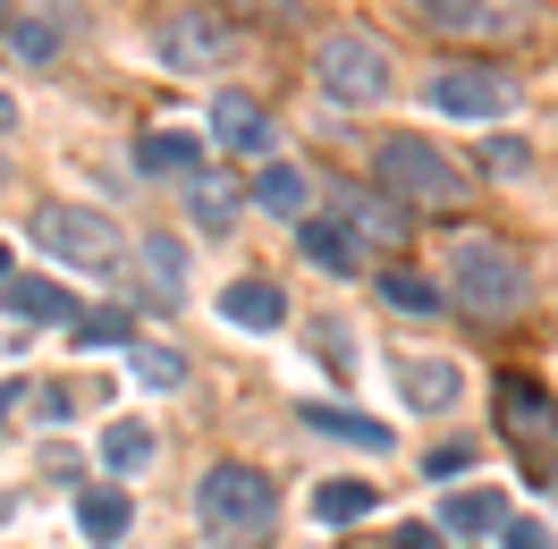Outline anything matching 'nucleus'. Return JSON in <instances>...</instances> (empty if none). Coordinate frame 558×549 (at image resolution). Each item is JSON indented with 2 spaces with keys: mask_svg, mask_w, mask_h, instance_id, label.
Wrapping results in <instances>:
<instances>
[{
  "mask_svg": "<svg viewBox=\"0 0 558 549\" xmlns=\"http://www.w3.org/2000/svg\"><path fill=\"white\" fill-rule=\"evenodd\" d=\"M449 305L474 313V321H517L533 305V271L508 237H483V229H457L449 237Z\"/></svg>",
  "mask_w": 558,
  "mask_h": 549,
  "instance_id": "obj_1",
  "label": "nucleus"
},
{
  "mask_svg": "<svg viewBox=\"0 0 558 549\" xmlns=\"http://www.w3.org/2000/svg\"><path fill=\"white\" fill-rule=\"evenodd\" d=\"M373 178H381V195H398L407 211H465L474 204V170H457L449 152L423 144V136H381Z\"/></svg>",
  "mask_w": 558,
  "mask_h": 549,
  "instance_id": "obj_2",
  "label": "nucleus"
},
{
  "mask_svg": "<svg viewBox=\"0 0 558 549\" xmlns=\"http://www.w3.org/2000/svg\"><path fill=\"white\" fill-rule=\"evenodd\" d=\"M314 85L339 110H373V102H389L398 69H389V51L364 35V26H330V35L314 42Z\"/></svg>",
  "mask_w": 558,
  "mask_h": 549,
  "instance_id": "obj_3",
  "label": "nucleus"
},
{
  "mask_svg": "<svg viewBox=\"0 0 558 549\" xmlns=\"http://www.w3.org/2000/svg\"><path fill=\"white\" fill-rule=\"evenodd\" d=\"M153 60L170 76H220L229 60H238V26L220 17V9H170L161 26H153Z\"/></svg>",
  "mask_w": 558,
  "mask_h": 549,
  "instance_id": "obj_4",
  "label": "nucleus"
},
{
  "mask_svg": "<svg viewBox=\"0 0 558 549\" xmlns=\"http://www.w3.org/2000/svg\"><path fill=\"white\" fill-rule=\"evenodd\" d=\"M195 508H204V524H220V533H263L279 515V481L263 474V465H211L204 490H195Z\"/></svg>",
  "mask_w": 558,
  "mask_h": 549,
  "instance_id": "obj_5",
  "label": "nucleus"
},
{
  "mask_svg": "<svg viewBox=\"0 0 558 549\" xmlns=\"http://www.w3.org/2000/svg\"><path fill=\"white\" fill-rule=\"evenodd\" d=\"M35 237L51 245L60 263H76V271H119V254H128V237L110 229L102 211H76V204H43Z\"/></svg>",
  "mask_w": 558,
  "mask_h": 549,
  "instance_id": "obj_6",
  "label": "nucleus"
},
{
  "mask_svg": "<svg viewBox=\"0 0 558 549\" xmlns=\"http://www.w3.org/2000/svg\"><path fill=\"white\" fill-rule=\"evenodd\" d=\"M423 94H432L440 119H474V127H483V119H508V110H517V76L474 69V60H449V69H432Z\"/></svg>",
  "mask_w": 558,
  "mask_h": 549,
  "instance_id": "obj_7",
  "label": "nucleus"
},
{
  "mask_svg": "<svg viewBox=\"0 0 558 549\" xmlns=\"http://www.w3.org/2000/svg\"><path fill=\"white\" fill-rule=\"evenodd\" d=\"M423 26L465 35V42H499V35H517V9L508 0H423Z\"/></svg>",
  "mask_w": 558,
  "mask_h": 549,
  "instance_id": "obj_8",
  "label": "nucleus"
},
{
  "mask_svg": "<svg viewBox=\"0 0 558 549\" xmlns=\"http://www.w3.org/2000/svg\"><path fill=\"white\" fill-rule=\"evenodd\" d=\"M211 144H229V152H245V161H254V152H271V110L254 102V94H211Z\"/></svg>",
  "mask_w": 558,
  "mask_h": 549,
  "instance_id": "obj_9",
  "label": "nucleus"
},
{
  "mask_svg": "<svg viewBox=\"0 0 558 549\" xmlns=\"http://www.w3.org/2000/svg\"><path fill=\"white\" fill-rule=\"evenodd\" d=\"M296 245H305V263H322V271H339V279H355L364 271V237H355L348 220H305V229H296Z\"/></svg>",
  "mask_w": 558,
  "mask_h": 549,
  "instance_id": "obj_10",
  "label": "nucleus"
},
{
  "mask_svg": "<svg viewBox=\"0 0 558 549\" xmlns=\"http://www.w3.org/2000/svg\"><path fill=\"white\" fill-rule=\"evenodd\" d=\"M128 524H136V499H128V490H119V481H94V490H76V533H85V541H119V533H128Z\"/></svg>",
  "mask_w": 558,
  "mask_h": 549,
  "instance_id": "obj_11",
  "label": "nucleus"
},
{
  "mask_svg": "<svg viewBox=\"0 0 558 549\" xmlns=\"http://www.w3.org/2000/svg\"><path fill=\"white\" fill-rule=\"evenodd\" d=\"M254 204L305 229V220H314V211H305V204H314V178L296 170V161H263V170H254Z\"/></svg>",
  "mask_w": 558,
  "mask_h": 549,
  "instance_id": "obj_12",
  "label": "nucleus"
},
{
  "mask_svg": "<svg viewBox=\"0 0 558 549\" xmlns=\"http://www.w3.org/2000/svg\"><path fill=\"white\" fill-rule=\"evenodd\" d=\"M220 313H229L238 330H279V321H288V296H279V279H229V288H220Z\"/></svg>",
  "mask_w": 558,
  "mask_h": 549,
  "instance_id": "obj_13",
  "label": "nucleus"
},
{
  "mask_svg": "<svg viewBox=\"0 0 558 549\" xmlns=\"http://www.w3.org/2000/svg\"><path fill=\"white\" fill-rule=\"evenodd\" d=\"M136 170L144 178H195L204 170V144L186 136V127H153V136L136 144Z\"/></svg>",
  "mask_w": 558,
  "mask_h": 549,
  "instance_id": "obj_14",
  "label": "nucleus"
},
{
  "mask_svg": "<svg viewBox=\"0 0 558 549\" xmlns=\"http://www.w3.org/2000/svg\"><path fill=\"white\" fill-rule=\"evenodd\" d=\"M457 389H465V373H457V364H440V355H423V364H407V373H398V398H407L415 414L457 406Z\"/></svg>",
  "mask_w": 558,
  "mask_h": 549,
  "instance_id": "obj_15",
  "label": "nucleus"
},
{
  "mask_svg": "<svg viewBox=\"0 0 558 549\" xmlns=\"http://www.w3.org/2000/svg\"><path fill=\"white\" fill-rule=\"evenodd\" d=\"M0 296H9V313H17V321H76V296L60 288V279H26V271H17Z\"/></svg>",
  "mask_w": 558,
  "mask_h": 549,
  "instance_id": "obj_16",
  "label": "nucleus"
},
{
  "mask_svg": "<svg viewBox=\"0 0 558 549\" xmlns=\"http://www.w3.org/2000/svg\"><path fill=\"white\" fill-rule=\"evenodd\" d=\"M499 406H508V431H558L550 389H542V380H524V373H508V380H499Z\"/></svg>",
  "mask_w": 558,
  "mask_h": 549,
  "instance_id": "obj_17",
  "label": "nucleus"
},
{
  "mask_svg": "<svg viewBox=\"0 0 558 549\" xmlns=\"http://www.w3.org/2000/svg\"><path fill=\"white\" fill-rule=\"evenodd\" d=\"M440 524H449V533H508L517 515H508V499H499V490H490V481H483V490H457Z\"/></svg>",
  "mask_w": 558,
  "mask_h": 549,
  "instance_id": "obj_18",
  "label": "nucleus"
},
{
  "mask_svg": "<svg viewBox=\"0 0 558 549\" xmlns=\"http://www.w3.org/2000/svg\"><path fill=\"white\" fill-rule=\"evenodd\" d=\"M381 296H389L398 313H415V321H423V313H440V305H449V288H440V279H423L415 263H389V271H381Z\"/></svg>",
  "mask_w": 558,
  "mask_h": 549,
  "instance_id": "obj_19",
  "label": "nucleus"
},
{
  "mask_svg": "<svg viewBox=\"0 0 558 549\" xmlns=\"http://www.w3.org/2000/svg\"><path fill=\"white\" fill-rule=\"evenodd\" d=\"M339 211H355L348 229L355 237H407V204H398V195H364V186H348V204Z\"/></svg>",
  "mask_w": 558,
  "mask_h": 549,
  "instance_id": "obj_20",
  "label": "nucleus"
},
{
  "mask_svg": "<svg viewBox=\"0 0 558 549\" xmlns=\"http://www.w3.org/2000/svg\"><path fill=\"white\" fill-rule=\"evenodd\" d=\"M136 263L153 271V296H161V305H186V245L178 237H144Z\"/></svg>",
  "mask_w": 558,
  "mask_h": 549,
  "instance_id": "obj_21",
  "label": "nucleus"
},
{
  "mask_svg": "<svg viewBox=\"0 0 558 549\" xmlns=\"http://www.w3.org/2000/svg\"><path fill=\"white\" fill-rule=\"evenodd\" d=\"M128 380H136V389H186V355L136 339V346H128Z\"/></svg>",
  "mask_w": 558,
  "mask_h": 549,
  "instance_id": "obj_22",
  "label": "nucleus"
},
{
  "mask_svg": "<svg viewBox=\"0 0 558 549\" xmlns=\"http://www.w3.org/2000/svg\"><path fill=\"white\" fill-rule=\"evenodd\" d=\"M0 42H9V60H26V69H51V60H60V42H69V35H60L51 17H17V26H9Z\"/></svg>",
  "mask_w": 558,
  "mask_h": 549,
  "instance_id": "obj_23",
  "label": "nucleus"
},
{
  "mask_svg": "<svg viewBox=\"0 0 558 549\" xmlns=\"http://www.w3.org/2000/svg\"><path fill=\"white\" fill-rule=\"evenodd\" d=\"M373 499H381L373 481H322V490H314V515H322V524H364Z\"/></svg>",
  "mask_w": 558,
  "mask_h": 549,
  "instance_id": "obj_24",
  "label": "nucleus"
},
{
  "mask_svg": "<svg viewBox=\"0 0 558 549\" xmlns=\"http://www.w3.org/2000/svg\"><path fill=\"white\" fill-rule=\"evenodd\" d=\"M305 423L330 431V440H355L364 456H381V448H389V423H364V414H339V406H305Z\"/></svg>",
  "mask_w": 558,
  "mask_h": 549,
  "instance_id": "obj_25",
  "label": "nucleus"
},
{
  "mask_svg": "<svg viewBox=\"0 0 558 549\" xmlns=\"http://www.w3.org/2000/svg\"><path fill=\"white\" fill-rule=\"evenodd\" d=\"M102 465H110V474L153 465V431H144V423H110V431H102Z\"/></svg>",
  "mask_w": 558,
  "mask_h": 549,
  "instance_id": "obj_26",
  "label": "nucleus"
},
{
  "mask_svg": "<svg viewBox=\"0 0 558 549\" xmlns=\"http://www.w3.org/2000/svg\"><path fill=\"white\" fill-rule=\"evenodd\" d=\"M186 211H195V229H229L238 220V186H220V178H195V195H186Z\"/></svg>",
  "mask_w": 558,
  "mask_h": 549,
  "instance_id": "obj_27",
  "label": "nucleus"
},
{
  "mask_svg": "<svg viewBox=\"0 0 558 549\" xmlns=\"http://www.w3.org/2000/svg\"><path fill=\"white\" fill-rule=\"evenodd\" d=\"M69 330H76V346H136V330H128V313H76V321H69Z\"/></svg>",
  "mask_w": 558,
  "mask_h": 549,
  "instance_id": "obj_28",
  "label": "nucleus"
},
{
  "mask_svg": "<svg viewBox=\"0 0 558 549\" xmlns=\"http://www.w3.org/2000/svg\"><path fill=\"white\" fill-rule=\"evenodd\" d=\"M499 549H550V524H533V515H517V524L499 533Z\"/></svg>",
  "mask_w": 558,
  "mask_h": 549,
  "instance_id": "obj_29",
  "label": "nucleus"
},
{
  "mask_svg": "<svg viewBox=\"0 0 558 549\" xmlns=\"http://www.w3.org/2000/svg\"><path fill=\"white\" fill-rule=\"evenodd\" d=\"M524 161H533V152H524V136H490V170H508V178H517Z\"/></svg>",
  "mask_w": 558,
  "mask_h": 549,
  "instance_id": "obj_30",
  "label": "nucleus"
},
{
  "mask_svg": "<svg viewBox=\"0 0 558 549\" xmlns=\"http://www.w3.org/2000/svg\"><path fill=\"white\" fill-rule=\"evenodd\" d=\"M322 355H330V364H355V339L339 330V321H322Z\"/></svg>",
  "mask_w": 558,
  "mask_h": 549,
  "instance_id": "obj_31",
  "label": "nucleus"
},
{
  "mask_svg": "<svg viewBox=\"0 0 558 549\" xmlns=\"http://www.w3.org/2000/svg\"><path fill=\"white\" fill-rule=\"evenodd\" d=\"M389 549H440V524H398V541Z\"/></svg>",
  "mask_w": 558,
  "mask_h": 549,
  "instance_id": "obj_32",
  "label": "nucleus"
},
{
  "mask_svg": "<svg viewBox=\"0 0 558 549\" xmlns=\"http://www.w3.org/2000/svg\"><path fill=\"white\" fill-rule=\"evenodd\" d=\"M465 465H474V448H457V440L432 448V474H465Z\"/></svg>",
  "mask_w": 558,
  "mask_h": 549,
  "instance_id": "obj_33",
  "label": "nucleus"
},
{
  "mask_svg": "<svg viewBox=\"0 0 558 549\" xmlns=\"http://www.w3.org/2000/svg\"><path fill=\"white\" fill-rule=\"evenodd\" d=\"M17 398H26V389H17V380H9V389H0V423H9V406H17Z\"/></svg>",
  "mask_w": 558,
  "mask_h": 549,
  "instance_id": "obj_34",
  "label": "nucleus"
},
{
  "mask_svg": "<svg viewBox=\"0 0 558 549\" xmlns=\"http://www.w3.org/2000/svg\"><path fill=\"white\" fill-rule=\"evenodd\" d=\"M9 127H17V102H9V94H0V136H9Z\"/></svg>",
  "mask_w": 558,
  "mask_h": 549,
  "instance_id": "obj_35",
  "label": "nucleus"
},
{
  "mask_svg": "<svg viewBox=\"0 0 558 549\" xmlns=\"http://www.w3.org/2000/svg\"><path fill=\"white\" fill-rule=\"evenodd\" d=\"M9 279H17V263H9V245H0V288H9Z\"/></svg>",
  "mask_w": 558,
  "mask_h": 549,
  "instance_id": "obj_36",
  "label": "nucleus"
},
{
  "mask_svg": "<svg viewBox=\"0 0 558 549\" xmlns=\"http://www.w3.org/2000/svg\"><path fill=\"white\" fill-rule=\"evenodd\" d=\"M9 26H17V9H9V0H0V35H9Z\"/></svg>",
  "mask_w": 558,
  "mask_h": 549,
  "instance_id": "obj_37",
  "label": "nucleus"
}]
</instances>
